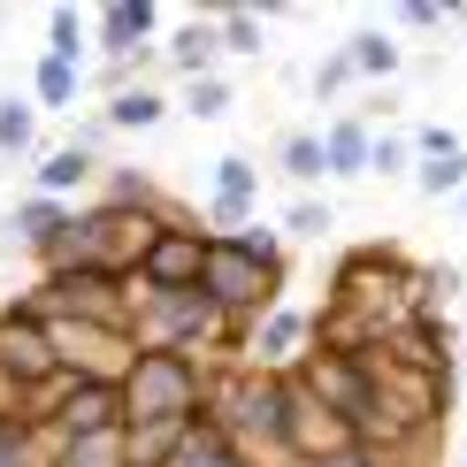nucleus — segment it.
I'll return each mask as SVG.
<instances>
[{
    "label": "nucleus",
    "mask_w": 467,
    "mask_h": 467,
    "mask_svg": "<svg viewBox=\"0 0 467 467\" xmlns=\"http://www.w3.org/2000/svg\"><path fill=\"white\" fill-rule=\"evenodd\" d=\"M207 383H215V368L184 360V353H139L123 360V376H115V399H123V430H153V421H192L207 406Z\"/></svg>",
    "instance_id": "f257e3e1"
},
{
    "label": "nucleus",
    "mask_w": 467,
    "mask_h": 467,
    "mask_svg": "<svg viewBox=\"0 0 467 467\" xmlns=\"http://www.w3.org/2000/svg\"><path fill=\"white\" fill-rule=\"evenodd\" d=\"M284 376H261V368H223L215 383H207V421L238 444L245 460H284Z\"/></svg>",
    "instance_id": "f03ea898"
},
{
    "label": "nucleus",
    "mask_w": 467,
    "mask_h": 467,
    "mask_svg": "<svg viewBox=\"0 0 467 467\" xmlns=\"http://www.w3.org/2000/svg\"><path fill=\"white\" fill-rule=\"evenodd\" d=\"M291 383H299L345 437L376 444V383H368V360L360 353H329V345H315V353L291 368Z\"/></svg>",
    "instance_id": "7ed1b4c3"
},
{
    "label": "nucleus",
    "mask_w": 467,
    "mask_h": 467,
    "mask_svg": "<svg viewBox=\"0 0 467 467\" xmlns=\"http://www.w3.org/2000/svg\"><path fill=\"white\" fill-rule=\"evenodd\" d=\"M207 245H215V230H200L184 215H161L153 238H146V253L130 261V299H139V291H200Z\"/></svg>",
    "instance_id": "20e7f679"
},
{
    "label": "nucleus",
    "mask_w": 467,
    "mask_h": 467,
    "mask_svg": "<svg viewBox=\"0 0 467 467\" xmlns=\"http://www.w3.org/2000/svg\"><path fill=\"white\" fill-rule=\"evenodd\" d=\"M108 430H123V399H115V383H100V376H54L47 383V406H38V437H47V444L108 437Z\"/></svg>",
    "instance_id": "39448f33"
},
{
    "label": "nucleus",
    "mask_w": 467,
    "mask_h": 467,
    "mask_svg": "<svg viewBox=\"0 0 467 467\" xmlns=\"http://www.w3.org/2000/svg\"><path fill=\"white\" fill-rule=\"evenodd\" d=\"M200 299L215 306L223 322H238V329H245L253 315H268V306L284 299V284H276V276H261V268H253L230 238H215V245H207V268H200Z\"/></svg>",
    "instance_id": "423d86ee"
},
{
    "label": "nucleus",
    "mask_w": 467,
    "mask_h": 467,
    "mask_svg": "<svg viewBox=\"0 0 467 467\" xmlns=\"http://www.w3.org/2000/svg\"><path fill=\"white\" fill-rule=\"evenodd\" d=\"M47 337H54V376H100V383H115L123 360L139 353V345H130V322L123 329L115 322H47Z\"/></svg>",
    "instance_id": "0eeeda50"
},
{
    "label": "nucleus",
    "mask_w": 467,
    "mask_h": 467,
    "mask_svg": "<svg viewBox=\"0 0 467 467\" xmlns=\"http://www.w3.org/2000/svg\"><path fill=\"white\" fill-rule=\"evenodd\" d=\"M306 353H315V315L306 306H268V315L245 322V368H261V376H291Z\"/></svg>",
    "instance_id": "6e6552de"
},
{
    "label": "nucleus",
    "mask_w": 467,
    "mask_h": 467,
    "mask_svg": "<svg viewBox=\"0 0 467 467\" xmlns=\"http://www.w3.org/2000/svg\"><path fill=\"white\" fill-rule=\"evenodd\" d=\"M153 38H161V8H153V0H108V8H92V47H100L115 69H123L130 54H146Z\"/></svg>",
    "instance_id": "1a4fd4ad"
},
{
    "label": "nucleus",
    "mask_w": 467,
    "mask_h": 467,
    "mask_svg": "<svg viewBox=\"0 0 467 467\" xmlns=\"http://www.w3.org/2000/svg\"><path fill=\"white\" fill-rule=\"evenodd\" d=\"M207 207H215L223 238H230V230H245L253 207H261V169H253L245 153H223V161H215V200H207Z\"/></svg>",
    "instance_id": "9d476101"
},
{
    "label": "nucleus",
    "mask_w": 467,
    "mask_h": 467,
    "mask_svg": "<svg viewBox=\"0 0 467 467\" xmlns=\"http://www.w3.org/2000/svg\"><path fill=\"white\" fill-rule=\"evenodd\" d=\"M368 146H376V130H368L360 115H337V123L322 130V169L329 177H368Z\"/></svg>",
    "instance_id": "9b49d317"
},
{
    "label": "nucleus",
    "mask_w": 467,
    "mask_h": 467,
    "mask_svg": "<svg viewBox=\"0 0 467 467\" xmlns=\"http://www.w3.org/2000/svg\"><path fill=\"white\" fill-rule=\"evenodd\" d=\"M92 146H54V153H38V169H31V184H38V200H69L77 184H92Z\"/></svg>",
    "instance_id": "f8f14e48"
},
{
    "label": "nucleus",
    "mask_w": 467,
    "mask_h": 467,
    "mask_svg": "<svg viewBox=\"0 0 467 467\" xmlns=\"http://www.w3.org/2000/svg\"><path fill=\"white\" fill-rule=\"evenodd\" d=\"M69 223H77V207H62V200H38V192H31L24 207H16V238H24V245L38 253V261H47V253L62 245V230H69Z\"/></svg>",
    "instance_id": "ddd939ff"
},
{
    "label": "nucleus",
    "mask_w": 467,
    "mask_h": 467,
    "mask_svg": "<svg viewBox=\"0 0 467 467\" xmlns=\"http://www.w3.org/2000/svg\"><path fill=\"white\" fill-rule=\"evenodd\" d=\"M169 467H253V460L215 430V421H207V406H200V421L184 430V444H177V460H169Z\"/></svg>",
    "instance_id": "4468645a"
},
{
    "label": "nucleus",
    "mask_w": 467,
    "mask_h": 467,
    "mask_svg": "<svg viewBox=\"0 0 467 467\" xmlns=\"http://www.w3.org/2000/svg\"><path fill=\"white\" fill-rule=\"evenodd\" d=\"M169 115V92L161 85H115L108 92V130H153Z\"/></svg>",
    "instance_id": "2eb2a0df"
},
{
    "label": "nucleus",
    "mask_w": 467,
    "mask_h": 467,
    "mask_svg": "<svg viewBox=\"0 0 467 467\" xmlns=\"http://www.w3.org/2000/svg\"><path fill=\"white\" fill-rule=\"evenodd\" d=\"M38 467H130L123 460V430L108 437H69V444H47V460Z\"/></svg>",
    "instance_id": "dca6fc26"
},
{
    "label": "nucleus",
    "mask_w": 467,
    "mask_h": 467,
    "mask_svg": "<svg viewBox=\"0 0 467 467\" xmlns=\"http://www.w3.org/2000/svg\"><path fill=\"white\" fill-rule=\"evenodd\" d=\"M345 62H353L360 77H399V69H406V54H399V38H391V31L368 24V31L345 38Z\"/></svg>",
    "instance_id": "f3484780"
},
{
    "label": "nucleus",
    "mask_w": 467,
    "mask_h": 467,
    "mask_svg": "<svg viewBox=\"0 0 467 467\" xmlns=\"http://www.w3.org/2000/svg\"><path fill=\"white\" fill-rule=\"evenodd\" d=\"M77 85H85V77H77V62H54V54H38V69H31V92H24V100L62 115V108H77Z\"/></svg>",
    "instance_id": "a211bd4d"
},
{
    "label": "nucleus",
    "mask_w": 467,
    "mask_h": 467,
    "mask_svg": "<svg viewBox=\"0 0 467 467\" xmlns=\"http://www.w3.org/2000/svg\"><path fill=\"white\" fill-rule=\"evenodd\" d=\"M207 24H215V54H238V62H253V54H261V38H268V31H261V16L230 8V0L207 16Z\"/></svg>",
    "instance_id": "6ab92c4d"
},
{
    "label": "nucleus",
    "mask_w": 467,
    "mask_h": 467,
    "mask_svg": "<svg viewBox=\"0 0 467 467\" xmlns=\"http://www.w3.org/2000/svg\"><path fill=\"white\" fill-rule=\"evenodd\" d=\"M92 47V8H54L47 16V54L54 62H85Z\"/></svg>",
    "instance_id": "aec40b11"
},
{
    "label": "nucleus",
    "mask_w": 467,
    "mask_h": 467,
    "mask_svg": "<svg viewBox=\"0 0 467 467\" xmlns=\"http://www.w3.org/2000/svg\"><path fill=\"white\" fill-rule=\"evenodd\" d=\"M207 62H215V24H177L169 31V69H184V85L207 77Z\"/></svg>",
    "instance_id": "412c9836"
},
{
    "label": "nucleus",
    "mask_w": 467,
    "mask_h": 467,
    "mask_svg": "<svg viewBox=\"0 0 467 467\" xmlns=\"http://www.w3.org/2000/svg\"><path fill=\"white\" fill-rule=\"evenodd\" d=\"M276 169L291 184H322L329 169H322V130H291V139L276 146Z\"/></svg>",
    "instance_id": "4be33fe9"
},
{
    "label": "nucleus",
    "mask_w": 467,
    "mask_h": 467,
    "mask_svg": "<svg viewBox=\"0 0 467 467\" xmlns=\"http://www.w3.org/2000/svg\"><path fill=\"white\" fill-rule=\"evenodd\" d=\"M38 146V108L24 100V92H0V153H31Z\"/></svg>",
    "instance_id": "5701e85b"
},
{
    "label": "nucleus",
    "mask_w": 467,
    "mask_h": 467,
    "mask_svg": "<svg viewBox=\"0 0 467 467\" xmlns=\"http://www.w3.org/2000/svg\"><path fill=\"white\" fill-rule=\"evenodd\" d=\"M38 460H47V437L24 414H0V467H38Z\"/></svg>",
    "instance_id": "b1692460"
},
{
    "label": "nucleus",
    "mask_w": 467,
    "mask_h": 467,
    "mask_svg": "<svg viewBox=\"0 0 467 467\" xmlns=\"http://www.w3.org/2000/svg\"><path fill=\"white\" fill-rule=\"evenodd\" d=\"M406 177L421 184V200H460L467 192V153H452V161H414Z\"/></svg>",
    "instance_id": "393cba45"
},
{
    "label": "nucleus",
    "mask_w": 467,
    "mask_h": 467,
    "mask_svg": "<svg viewBox=\"0 0 467 467\" xmlns=\"http://www.w3.org/2000/svg\"><path fill=\"white\" fill-rule=\"evenodd\" d=\"M230 100H238V92H230L215 69H207V77H192V85H184V115H192V123H223V115H230Z\"/></svg>",
    "instance_id": "a878e982"
},
{
    "label": "nucleus",
    "mask_w": 467,
    "mask_h": 467,
    "mask_svg": "<svg viewBox=\"0 0 467 467\" xmlns=\"http://www.w3.org/2000/svg\"><path fill=\"white\" fill-rule=\"evenodd\" d=\"M230 245H238L245 261L261 268V276H276V284H284V238H276V230H261V223H245V230H230Z\"/></svg>",
    "instance_id": "bb28decb"
},
{
    "label": "nucleus",
    "mask_w": 467,
    "mask_h": 467,
    "mask_svg": "<svg viewBox=\"0 0 467 467\" xmlns=\"http://www.w3.org/2000/svg\"><path fill=\"white\" fill-rule=\"evenodd\" d=\"M406 153H414V161H452V153H467V146H460L452 123H421L414 139H406Z\"/></svg>",
    "instance_id": "cd10ccee"
},
{
    "label": "nucleus",
    "mask_w": 467,
    "mask_h": 467,
    "mask_svg": "<svg viewBox=\"0 0 467 467\" xmlns=\"http://www.w3.org/2000/svg\"><path fill=\"white\" fill-rule=\"evenodd\" d=\"M291 467H383V452L360 444V437H345V444H329V452H315V460H291Z\"/></svg>",
    "instance_id": "c85d7f7f"
},
{
    "label": "nucleus",
    "mask_w": 467,
    "mask_h": 467,
    "mask_svg": "<svg viewBox=\"0 0 467 467\" xmlns=\"http://www.w3.org/2000/svg\"><path fill=\"white\" fill-rule=\"evenodd\" d=\"M284 238H329V207L322 200H291V215H284Z\"/></svg>",
    "instance_id": "c756f323"
},
{
    "label": "nucleus",
    "mask_w": 467,
    "mask_h": 467,
    "mask_svg": "<svg viewBox=\"0 0 467 467\" xmlns=\"http://www.w3.org/2000/svg\"><path fill=\"white\" fill-rule=\"evenodd\" d=\"M391 16L406 31H444V24H452V0H399Z\"/></svg>",
    "instance_id": "7c9ffc66"
},
{
    "label": "nucleus",
    "mask_w": 467,
    "mask_h": 467,
    "mask_svg": "<svg viewBox=\"0 0 467 467\" xmlns=\"http://www.w3.org/2000/svg\"><path fill=\"white\" fill-rule=\"evenodd\" d=\"M368 169H376V177H406L414 153H406V139H376V146H368Z\"/></svg>",
    "instance_id": "2f4dec72"
},
{
    "label": "nucleus",
    "mask_w": 467,
    "mask_h": 467,
    "mask_svg": "<svg viewBox=\"0 0 467 467\" xmlns=\"http://www.w3.org/2000/svg\"><path fill=\"white\" fill-rule=\"evenodd\" d=\"M345 77H353V62H345V47H337V54L315 69V92H345Z\"/></svg>",
    "instance_id": "473e14b6"
},
{
    "label": "nucleus",
    "mask_w": 467,
    "mask_h": 467,
    "mask_svg": "<svg viewBox=\"0 0 467 467\" xmlns=\"http://www.w3.org/2000/svg\"><path fill=\"white\" fill-rule=\"evenodd\" d=\"M452 383H467V337H460V368H452Z\"/></svg>",
    "instance_id": "72a5a7b5"
},
{
    "label": "nucleus",
    "mask_w": 467,
    "mask_h": 467,
    "mask_svg": "<svg viewBox=\"0 0 467 467\" xmlns=\"http://www.w3.org/2000/svg\"><path fill=\"white\" fill-rule=\"evenodd\" d=\"M460 215H467V192H460Z\"/></svg>",
    "instance_id": "f704fd0d"
},
{
    "label": "nucleus",
    "mask_w": 467,
    "mask_h": 467,
    "mask_svg": "<svg viewBox=\"0 0 467 467\" xmlns=\"http://www.w3.org/2000/svg\"><path fill=\"white\" fill-rule=\"evenodd\" d=\"M460 467H467V444H460Z\"/></svg>",
    "instance_id": "c9c22d12"
},
{
    "label": "nucleus",
    "mask_w": 467,
    "mask_h": 467,
    "mask_svg": "<svg viewBox=\"0 0 467 467\" xmlns=\"http://www.w3.org/2000/svg\"><path fill=\"white\" fill-rule=\"evenodd\" d=\"M253 467H261V460H253Z\"/></svg>",
    "instance_id": "e433bc0d"
},
{
    "label": "nucleus",
    "mask_w": 467,
    "mask_h": 467,
    "mask_svg": "<svg viewBox=\"0 0 467 467\" xmlns=\"http://www.w3.org/2000/svg\"><path fill=\"white\" fill-rule=\"evenodd\" d=\"M460 223H467V215H460Z\"/></svg>",
    "instance_id": "4c0bfd02"
}]
</instances>
